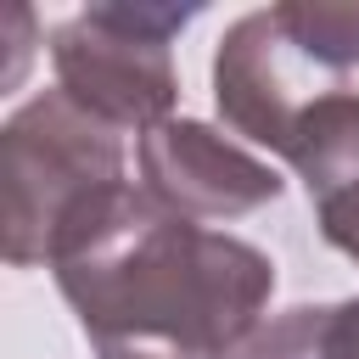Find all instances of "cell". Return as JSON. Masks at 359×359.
I'll return each instance as SVG.
<instances>
[{
    "mask_svg": "<svg viewBox=\"0 0 359 359\" xmlns=\"http://www.w3.org/2000/svg\"><path fill=\"white\" fill-rule=\"evenodd\" d=\"M45 264L101 359H236L275 292L258 247L123 180L73 208Z\"/></svg>",
    "mask_w": 359,
    "mask_h": 359,
    "instance_id": "obj_1",
    "label": "cell"
},
{
    "mask_svg": "<svg viewBox=\"0 0 359 359\" xmlns=\"http://www.w3.org/2000/svg\"><path fill=\"white\" fill-rule=\"evenodd\" d=\"M359 67V6H269L241 17L213 62V95L236 135L292 151L303 118Z\"/></svg>",
    "mask_w": 359,
    "mask_h": 359,
    "instance_id": "obj_2",
    "label": "cell"
},
{
    "mask_svg": "<svg viewBox=\"0 0 359 359\" xmlns=\"http://www.w3.org/2000/svg\"><path fill=\"white\" fill-rule=\"evenodd\" d=\"M123 180L118 135L62 90L11 112L0 135V241L17 269L45 264L56 230L95 191Z\"/></svg>",
    "mask_w": 359,
    "mask_h": 359,
    "instance_id": "obj_3",
    "label": "cell"
},
{
    "mask_svg": "<svg viewBox=\"0 0 359 359\" xmlns=\"http://www.w3.org/2000/svg\"><path fill=\"white\" fill-rule=\"evenodd\" d=\"M191 11L157 6H90L50 34V62L62 95L79 101L107 129H157L174 107V62L168 39Z\"/></svg>",
    "mask_w": 359,
    "mask_h": 359,
    "instance_id": "obj_4",
    "label": "cell"
},
{
    "mask_svg": "<svg viewBox=\"0 0 359 359\" xmlns=\"http://www.w3.org/2000/svg\"><path fill=\"white\" fill-rule=\"evenodd\" d=\"M140 174L146 191L185 219H236L280 196L275 168L191 118H168L140 135Z\"/></svg>",
    "mask_w": 359,
    "mask_h": 359,
    "instance_id": "obj_5",
    "label": "cell"
},
{
    "mask_svg": "<svg viewBox=\"0 0 359 359\" xmlns=\"http://www.w3.org/2000/svg\"><path fill=\"white\" fill-rule=\"evenodd\" d=\"M286 163L303 174L325 241L359 264V90L320 101L303 118Z\"/></svg>",
    "mask_w": 359,
    "mask_h": 359,
    "instance_id": "obj_6",
    "label": "cell"
},
{
    "mask_svg": "<svg viewBox=\"0 0 359 359\" xmlns=\"http://www.w3.org/2000/svg\"><path fill=\"white\" fill-rule=\"evenodd\" d=\"M236 359H359V297L286 309L241 342Z\"/></svg>",
    "mask_w": 359,
    "mask_h": 359,
    "instance_id": "obj_7",
    "label": "cell"
}]
</instances>
